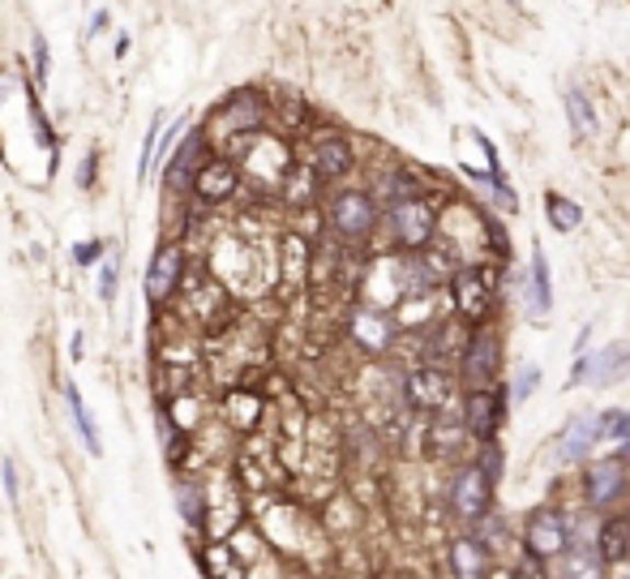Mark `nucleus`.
Returning a JSON list of instances; mask_svg holds the SVG:
<instances>
[{"instance_id": "20", "label": "nucleus", "mask_w": 630, "mask_h": 579, "mask_svg": "<svg viewBox=\"0 0 630 579\" xmlns=\"http://www.w3.org/2000/svg\"><path fill=\"white\" fill-rule=\"evenodd\" d=\"M194 193L202 202H228L237 193V163L228 159H210L206 168H197Z\"/></svg>"}, {"instance_id": "15", "label": "nucleus", "mask_w": 630, "mask_h": 579, "mask_svg": "<svg viewBox=\"0 0 630 579\" xmlns=\"http://www.w3.org/2000/svg\"><path fill=\"white\" fill-rule=\"evenodd\" d=\"M627 370H630V348H627V343H614V348H600V352H592L587 361H580V365H575V378H571V386H580V383H596V386L618 383Z\"/></svg>"}, {"instance_id": "4", "label": "nucleus", "mask_w": 630, "mask_h": 579, "mask_svg": "<svg viewBox=\"0 0 630 579\" xmlns=\"http://www.w3.org/2000/svg\"><path fill=\"white\" fill-rule=\"evenodd\" d=\"M583 507L592 515H614L622 502L630 498V464L609 455V459H592L580 477Z\"/></svg>"}, {"instance_id": "19", "label": "nucleus", "mask_w": 630, "mask_h": 579, "mask_svg": "<svg viewBox=\"0 0 630 579\" xmlns=\"http://www.w3.org/2000/svg\"><path fill=\"white\" fill-rule=\"evenodd\" d=\"M468 425H463V417L455 421V408L450 412H437V417H429V434H425V442H434L429 451H434L437 459H455L459 451H463V442H468Z\"/></svg>"}, {"instance_id": "21", "label": "nucleus", "mask_w": 630, "mask_h": 579, "mask_svg": "<svg viewBox=\"0 0 630 579\" xmlns=\"http://www.w3.org/2000/svg\"><path fill=\"white\" fill-rule=\"evenodd\" d=\"M558 579H609V567L596 554V545H571L558 558Z\"/></svg>"}, {"instance_id": "23", "label": "nucleus", "mask_w": 630, "mask_h": 579, "mask_svg": "<svg viewBox=\"0 0 630 579\" xmlns=\"http://www.w3.org/2000/svg\"><path fill=\"white\" fill-rule=\"evenodd\" d=\"M566 121H571V134H575V143H587V138H596V129H600V121H596V107H592V99L583 95L580 87H571V91H566Z\"/></svg>"}, {"instance_id": "36", "label": "nucleus", "mask_w": 630, "mask_h": 579, "mask_svg": "<svg viewBox=\"0 0 630 579\" xmlns=\"http://www.w3.org/2000/svg\"><path fill=\"white\" fill-rule=\"evenodd\" d=\"M31 69H35V82H48L51 56H48V39H44V35L31 39Z\"/></svg>"}, {"instance_id": "43", "label": "nucleus", "mask_w": 630, "mask_h": 579, "mask_svg": "<svg viewBox=\"0 0 630 579\" xmlns=\"http://www.w3.org/2000/svg\"><path fill=\"white\" fill-rule=\"evenodd\" d=\"M614 579H630V563H627V567H622V571H618Z\"/></svg>"}, {"instance_id": "12", "label": "nucleus", "mask_w": 630, "mask_h": 579, "mask_svg": "<svg viewBox=\"0 0 630 579\" xmlns=\"http://www.w3.org/2000/svg\"><path fill=\"white\" fill-rule=\"evenodd\" d=\"M450 579H493V549L481 545L472 532H459L446 541Z\"/></svg>"}, {"instance_id": "26", "label": "nucleus", "mask_w": 630, "mask_h": 579, "mask_svg": "<svg viewBox=\"0 0 630 579\" xmlns=\"http://www.w3.org/2000/svg\"><path fill=\"white\" fill-rule=\"evenodd\" d=\"M65 404H69V417H73V425H78V434H82V442L91 446L99 455V430L91 425V417H87V404H82V395H78V386L65 383Z\"/></svg>"}, {"instance_id": "16", "label": "nucleus", "mask_w": 630, "mask_h": 579, "mask_svg": "<svg viewBox=\"0 0 630 579\" xmlns=\"http://www.w3.org/2000/svg\"><path fill=\"white\" fill-rule=\"evenodd\" d=\"M309 168H313L318 181H340V177H347V172L356 168V150H352V143L340 138V134H327V138L313 143Z\"/></svg>"}, {"instance_id": "29", "label": "nucleus", "mask_w": 630, "mask_h": 579, "mask_svg": "<svg viewBox=\"0 0 630 579\" xmlns=\"http://www.w3.org/2000/svg\"><path fill=\"white\" fill-rule=\"evenodd\" d=\"M202 563H206L210 579H241V567L232 563V549H228V545H210V549L202 554Z\"/></svg>"}, {"instance_id": "13", "label": "nucleus", "mask_w": 630, "mask_h": 579, "mask_svg": "<svg viewBox=\"0 0 630 579\" xmlns=\"http://www.w3.org/2000/svg\"><path fill=\"white\" fill-rule=\"evenodd\" d=\"M352 339L365 348V352H387L390 343H394V318H390L382 305H356L352 309Z\"/></svg>"}, {"instance_id": "8", "label": "nucleus", "mask_w": 630, "mask_h": 579, "mask_svg": "<svg viewBox=\"0 0 630 579\" xmlns=\"http://www.w3.org/2000/svg\"><path fill=\"white\" fill-rule=\"evenodd\" d=\"M459 383L463 390H489L502 383V339L493 327H477L468 339V352L459 361Z\"/></svg>"}, {"instance_id": "10", "label": "nucleus", "mask_w": 630, "mask_h": 579, "mask_svg": "<svg viewBox=\"0 0 630 579\" xmlns=\"http://www.w3.org/2000/svg\"><path fill=\"white\" fill-rule=\"evenodd\" d=\"M477 327H468L463 318H442L425 331V343H421V361L425 365H442V370H455V361H463L468 352V339H472Z\"/></svg>"}, {"instance_id": "41", "label": "nucleus", "mask_w": 630, "mask_h": 579, "mask_svg": "<svg viewBox=\"0 0 630 579\" xmlns=\"http://www.w3.org/2000/svg\"><path fill=\"white\" fill-rule=\"evenodd\" d=\"M91 168H95V155L82 159V172H78V185H82V190H91Z\"/></svg>"}, {"instance_id": "25", "label": "nucleus", "mask_w": 630, "mask_h": 579, "mask_svg": "<svg viewBox=\"0 0 630 579\" xmlns=\"http://www.w3.org/2000/svg\"><path fill=\"white\" fill-rule=\"evenodd\" d=\"M545 219L558 228V232H575L583 224V206L562 197V193H545Z\"/></svg>"}, {"instance_id": "38", "label": "nucleus", "mask_w": 630, "mask_h": 579, "mask_svg": "<svg viewBox=\"0 0 630 579\" xmlns=\"http://www.w3.org/2000/svg\"><path fill=\"white\" fill-rule=\"evenodd\" d=\"M73 262L78 266H95V262H103V241H82V245H73Z\"/></svg>"}, {"instance_id": "32", "label": "nucleus", "mask_w": 630, "mask_h": 579, "mask_svg": "<svg viewBox=\"0 0 630 579\" xmlns=\"http://www.w3.org/2000/svg\"><path fill=\"white\" fill-rule=\"evenodd\" d=\"M26 107H31V121H35V138H39V146H44V150H56V134H51L44 107L35 103V91H31V87H26Z\"/></svg>"}, {"instance_id": "17", "label": "nucleus", "mask_w": 630, "mask_h": 579, "mask_svg": "<svg viewBox=\"0 0 630 579\" xmlns=\"http://www.w3.org/2000/svg\"><path fill=\"white\" fill-rule=\"evenodd\" d=\"M262 121H266V103H262L257 95H237L219 107L215 129H219L224 138H228V134H253Z\"/></svg>"}, {"instance_id": "42", "label": "nucleus", "mask_w": 630, "mask_h": 579, "mask_svg": "<svg viewBox=\"0 0 630 579\" xmlns=\"http://www.w3.org/2000/svg\"><path fill=\"white\" fill-rule=\"evenodd\" d=\"M618 459H627V464H630V438L622 442V446H618Z\"/></svg>"}, {"instance_id": "14", "label": "nucleus", "mask_w": 630, "mask_h": 579, "mask_svg": "<svg viewBox=\"0 0 630 579\" xmlns=\"http://www.w3.org/2000/svg\"><path fill=\"white\" fill-rule=\"evenodd\" d=\"M596 554L605 558V567H627L630 563V511H614V515H600L596 524Z\"/></svg>"}, {"instance_id": "44", "label": "nucleus", "mask_w": 630, "mask_h": 579, "mask_svg": "<svg viewBox=\"0 0 630 579\" xmlns=\"http://www.w3.org/2000/svg\"><path fill=\"white\" fill-rule=\"evenodd\" d=\"M506 4H511V9H519V4H524V0H506Z\"/></svg>"}, {"instance_id": "27", "label": "nucleus", "mask_w": 630, "mask_h": 579, "mask_svg": "<svg viewBox=\"0 0 630 579\" xmlns=\"http://www.w3.org/2000/svg\"><path fill=\"white\" fill-rule=\"evenodd\" d=\"M468 532H472V536H477L481 545H489L493 554H497V549L506 545V520H502V511H489L485 520H477V524H472Z\"/></svg>"}, {"instance_id": "33", "label": "nucleus", "mask_w": 630, "mask_h": 579, "mask_svg": "<svg viewBox=\"0 0 630 579\" xmlns=\"http://www.w3.org/2000/svg\"><path fill=\"white\" fill-rule=\"evenodd\" d=\"M477 464H481V473H485L493 485L502 481V442H497V438H493V442H481V455H477Z\"/></svg>"}, {"instance_id": "34", "label": "nucleus", "mask_w": 630, "mask_h": 579, "mask_svg": "<svg viewBox=\"0 0 630 579\" xmlns=\"http://www.w3.org/2000/svg\"><path fill=\"white\" fill-rule=\"evenodd\" d=\"M511 579H553V576H549V563H545V558L519 554V563L511 567Z\"/></svg>"}, {"instance_id": "39", "label": "nucleus", "mask_w": 630, "mask_h": 579, "mask_svg": "<svg viewBox=\"0 0 630 579\" xmlns=\"http://www.w3.org/2000/svg\"><path fill=\"white\" fill-rule=\"evenodd\" d=\"M4 489H9V498H18V468H13V459H4Z\"/></svg>"}, {"instance_id": "28", "label": "nucleus", "mask_w": 630, "mask_h": 579, "mask_svg": "<svg viewBox=\"0 0 630 579\" xmlns=\"http://www.w3.org/2000/svg\"><path fill=\"white\" fill-rule=\"evenodd\" d=\"M257 417H262V399L257 395H232L228 399V421L232 425H241V430H249V425H257Z\"/></svg>"}, {"instance_id": "22", "label": "nucleus", "mask_w": 630, "mask_h": 579, "mask_svg": "<svg viewBox=\"0 0 630 579\" xmlns=\"http://www.w3.org/2000/svg\"><path fill=\"white\" fill-rule=\"evenodd\" d=\"M553 305V288H549V262L545 253L532 249V266H528V314L532 318H545Z\"/></svg>"}, {"instance_id": "5", "label": "nucleus", "mask_w": 630, "mask_h": 579, "mask_svg": "<svg viewBox=\"0 0 630 579\" xmlns=\"http://www.w3.org/2000/svg\"><path fill=\"white\" fill-rule=\"evenodd\" d=\"M493 489H497V485L481 473L477 459H472V464H459V468L450 473V481H446V511H450V520H459L463 529H472L477 520H485L489 511H493Z\"/></svg>"}, {"instance_id": "37", "label": "nucleus", "mask_w": 630, "mask_h": 579, "mask_svg": "<svg viewBox=\"0 0 630 579\" xmlns=\"http://www.w3.org/2000/svg\"><path fill=\"white\" fill-rule=\"evenodd\" d=\"M536 386H540V370H536V365H524V370L515 374V383H511V399H532Z\"/></svg>"}, {"instance_id": "35", "label": "nucleus", "mask_w": 630, "mask_h": 579, "mask_svg": "<svg viewBox=\"0 0 630 579\" xmlns=\"http://www.w3.org/2000/svg\"><path fill=\"white\" fill-rule=\"evenodd\" d=\"M116 280H121V266L107 258V262H99V300L103 305H112L116 300Z\"/></svg>"}, {"instance_id": "18", "label": "nucleus", "mask_w": 630, "mask_h": 579, "mask_svg": "<svg viewBox=\"0 0 630 579\" xmlns=\"http://www.w3.org/2000/svg\"><path fill=\"white\" fill-rule=\"evenodd\" d=\"M176 280H181V249L168 245V249L154 253V262H150V271H146V300H150V305H163V300L172 296V288H176Z\"/></svg>"}, {"instance_id": "31", "label": "nucleus", "mask_w": 630, "mask_h": 579, "mask_svg": "<svg viewBox=\"0 0 630 579\" xmlns=\"http://www.w3.org/2000/svg\"><path fill=\"white\" fill-rule=\"evenodd\" d=\"M176 502H181V515L190 520V524H202L206 520V511H202V489L194 481H176Z\"/></svg>"}, {"instance_id": "24", "label": "nucleus", "mask_w": 630, "mask_h": 579, "mask_svg": "<svg viewBox=\"0 0 630 579\" xmlns=\"http://www.w3.org/2000/svg\"><path fill=\"white\" fill-rule=\"evenodd\" d=\"M194 159H197V134H185V143L176 146V155H172V172H168V185L172 190H185V185H194L197 181V168H194Z\"/></svg>"}, {"instance_id": "30", "label": "nucleus", "mask_w": 630, "mask_h": 579, "mask_svg": "<svg viewBox=\"0 0 630 579\" xmlns=\"http://www.w3.org/2000/svg\"><path fill=\"white\" fill-rule=\"evenodd\" d=\"M159 129H163V112H154V116H150V129H146L142 163H138V177H142V181H150V172H154V155H159Z\"/></svg>"}, {"instance_id": "9", "label": "nucleus", "mask_w": 630, "mask_h": 579, "mask_svg": "<svg viewBox=\"0 0 630 579\" xmlns=\"http://www.w3.org/2000/svg\"><path fill=\"white\" fill-rule=\"evenodd\" d=\"M506 404H511V395L502 390V383L489 386V390H463L459 417H463L472 442H493V438H497L502 421H506Z\"/></svg>"}, {"instance_id": "3", "label": "nucleus", "mask_w": 630, "mask_h": 579, "mask_svg": "<svg viewBox=\"0 0 630 579\" xmlns=\"http://www.w3.org/2000/svg\"><path fill=\"white\" fill-rule=\"evenodd\" d=\"M437 224H442V211L421 193V197H408V202H394L387 206V228L390 241L399 245L403 253H425L437 237Z\"/></svg>"}, {"instance_id": "11", "label": "nucleus", "mask_w": 630, "mask_h": 579, "mask_svg": "<svg viewBox=\"0 0 630 579\" xmlns=\"http://www.w3.org/2000/svg\"><path fill=\"white\" fill-rule=\"evenodd\" d=\"M609 442V425H605V412H587V417H575L562 434H558V459L562 464H587L592 451Z\"/></svg>"}, {"instance_id": "1", "label": "nucleus", "mask_w": 630, "mask_h": 579, "mask_svg": "<svg viewBox=\"0 0 630 579\" xmlns=\"http://www.w3.org/2000/svg\"><path fill=\"white\" fill-rule=\"evenodd\" d=\"M446 288L455 300V318H463L468 327H485L497 305V266L493 262H459V271L450 275Z\"/></svg>"}, {"instance_id": "40", "label": "nucleus", "mask_w": 630, "mask_h": 579, "mask_svg": "<svg viewBox=\"0 0 630 579\" xmlns=\"http://www.w3.org/2000/svg\"><path fill=\"white\" fill-rule=\"evenodd\" d=\"M107 22H112V18H107V9H95V13H91V35H103V31H107Z\"/></svg>"}, {"instance_id": "7", "label": "nucleus", "mask_w": 630, "mask_h": 579, "mask_svg": "<svg viewBox=\"0 0 630 579\" xmlns=\"http://www.w3.org/2000/svg\"><path fill=\"white\" fill-rule=\"evenodd\" d=\"M571 515L562 507H536L524 520V554H536L545 563H558L571 549Z\"/></svg>"}, {"instance_id": "2", "label": "nucleus", "mask_w": 630, "mask_h": 579, "mask_svg": "<svg viewBox=\"0 0 630 579\" xmlns=\"http://www.w3.org/2000/svg\"><path fill=\"white\" fill-rule=\"evenodd\" d=\"M455 378L450 370L442 365H412L399 383V399L412 417H437V412H450V399H455Z\"/></svg>"}, {"instance_id": "6", "label": "nucleus", "mask_w": 630, "mask_h": 579, "mask_svg": "<svg viewBox=\"0 0 630 579\" xmlns=\"http://www.w3.org/2000/svg\"><path fill=\"white\" fill-rule=\"evenodd\" d=\"M378 206H382V202L365 190L335 193V197H331V206H327L335 237L347 241V245H365L374 232H378V219H382V211H378Z\"/></svg>"}]
</instances>
